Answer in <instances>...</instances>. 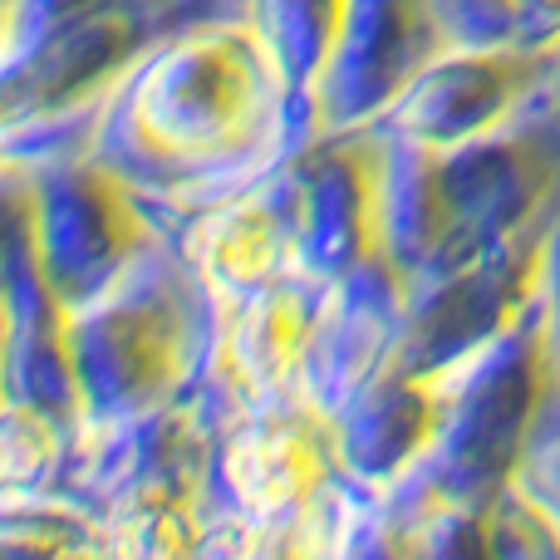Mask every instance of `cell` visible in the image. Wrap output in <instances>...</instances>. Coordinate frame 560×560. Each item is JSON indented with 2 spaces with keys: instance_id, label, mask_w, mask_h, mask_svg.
Instances as JSON below:
<instances>
[{
  "instance_id": "obj_1",
  "label": "cell",
  "mask_w": 560,
  "mask_h": 560,
  "mask_svg": "<svg viewBox=\"0 0 560 560\" xmlns=\"http://www.w3.org/2000/svg\"><path fill=\"white\" fill-rule=\"evenodd\" d=\"M290 128V94L261 30L207 15L177 30L104 98L89 153L138 192L192 197L236 167L266 163Z\"/></svg>"
},
{
  "instance_id": "obj_2",
  "label": "cell",
  "mask_w": 560,
  "mask_h": 560,
  "mask_svg": "<svg viewBox=\"0 0 560 560\" xmlns=\"http://www.w3.org/2000/svg\"><path fill=\"white\" fill-rule=\"evenodd\" d=\"M384 133V128H378ZM560 217V128H502L463 148L384 133V261L413 290Z\"/></svg>"
},
{
  "instance_id": "obj_3",
  "label": "cell",
  "mask_w": 560,
  "mask_h": 560,
  "mask_svg": "<svg viewBox=\"0 0 560 560\" xmlns=\"http://www.w3.org/2000/svg\"><path fill=\"white\" fill-rule=\"evenodd\" d=\"M192 285V266H158L148 252L114 290L69 310L65 345L79 443L177 404L197 354Z\"/></svg>"
},
{
  "instance_id": "obj_4",
  "label": "cell",
  "mask_w": 560,
  "mask_h": 560,
  "mask_svg": "<svg viewBox=\"0 0 560 560\" xmlns=\"http://www.w3.org/2000/svg\"><path fill=\"white\" fill-rule=\"evenodd\" d=\"M232 0H5V124L104 104L163 39Z\"/></svg>"
},
{
  "instance_id": "obj_5",
  "label": "cell",
  "mask_w": 560,
  "mask_h": 560,
  "mask_svg": "<svg viewBox=\"0 0 560 560\" xmlns=\"http://www.w3.org/2000/svg\"><path fill=\"white\" fill-rule=\"evenodd\" d=\"M10 197L20 242L69 310L114 290L158 242L143 192L89 148L35 167L25 183L15 177Z\"/></svg>"
},
{
  "instance_id": "obj_6",
  "label": "cell",
  "mask_w": 560,
  "mask_h": 560,
  "mask_svg": "<svg viewBox=\"0 0 560 560\" xmlns=\"http://www.w3.org/2000/svg\"><path fill=\"white\" fill-rule=\"evenodd\" d=\"M295 252V276L329 285L384 261V133H315L266 177Z\"/></svg>"
},
{
  "instance_id": "obj_7",
  "label": "cell",
  "mask_w": 560,
  "mask_h": 560,
  "mask_svg": "<svg viewBox=\"0 0 560 560\" xmlns=\"http://www.w3.org/2000/svg\"><path fill=\"white\" fill-rule=\"evenodd\" d=\"M560 55L541 49H438L374 128L423 148H463L502 133L541 94Z\"/></svg>"
},
{
  "instance_id": "obj_8",
  "label": "cell",
  "mask_w": 560,
  "mask_h": 560,
  "mask_svg": "<svg viewBox=\"0 0 560 560\" xmlns=\"http://www.w3.org/2000/svg\"><path fill=\"white\" fill-rule=\"evenodd\" d=\"M217 477L246 526H285L339 477L329 418L295 404H261L222 438Z\"/></svg>"
},
{
  "instance_id": "obj_9",
  "label": "cell",
  "mask_w": 560,
  "mask_h": 560,
  "mask_svg": "<svg viewBox=\"0 0 560 560\" xmlns=\"http://www.w3.org/2000/svg\"><path fill=\"white\" fill-rule=\"evenodd\" d=\"M443 49L428 0H349L345 39L319 98V133L369 128Z\"/></svg>"
},
{
  "instance_id": "obj_10",
  "label": "cell",
  "mask_w": 560,
  "mask_h": 560,
  "mask_svg": "<svg viewBox=\"0 0 560 560\" xmlns=\"http://www.w3.org/2000/svg\"><path fill=\"white\" fill-rule=\"evenodd\" d=\"M319 290L325 285L290 271L217 315V329H222L217 364H222L226 384H232V394L242 404L261 408L295 398V378L310 345V329H315Z\"/></svg>"
},
{
  "instance_id": "obj_11",
  "label": "cell",
  "mask_w": 560,
  "mask_h": 560,
  "mask_svg": "<svg viewBox=\"0 0 560 560\" xmlns=\"http://www.w3.org/2000/svg\"><path fill=\"white\" fill-rule=\"evenodd\" d=\"M183 252L202 295L217 305V315L295 271L285 217H280L266 177L256 187H236L232 197L197 212Z\"/></svg>"
},
{
  "instance_id": "obj_12",
  "label": "cell",
  "mask_w": 560,
  "mask_h": 560,
  "mask_svg": "<svg viewBox=\"0 0 560 560\" xmlns=\"http://www.w3.org/2000/svg\"><path fill=\"white\" fill-rule=\"evenodd\" d=\"M242 10L280 65L290 94V128H305V138H315L319 98L345 39L349 0H242Z\"/></svg>"
},
{
  "instance_id": "obj_13",
  "label": "cell",
  "mask_w": 560,
  "mask_h": 560,
  "mask_svg": "<svg viewBox=\"0 0 560 560\" xmlns=\"http://www.w3.org/2000/svg\"><path fill=\"white\" fill-rule=\"evenodd\" d=\"M443 49L560 55V0H428Z\"/></svg>"
},
{
  "instance_id": "obj_14",
  "label": "cell",
  "mask_w": 560,
  "mask_h": 560,
  "mask_svg": "<svg viewBox=\"0 0 560 560\" xmlns=\"http://www.w3.org/2000/svg\"><path fill=\"white\" fill-rule=\"evenodd\" d=\"M536 315H541V345H546V369L560 394V217L551 226V246H546V271H541V295H536Z\"/></svg>"
}]
</instances>
